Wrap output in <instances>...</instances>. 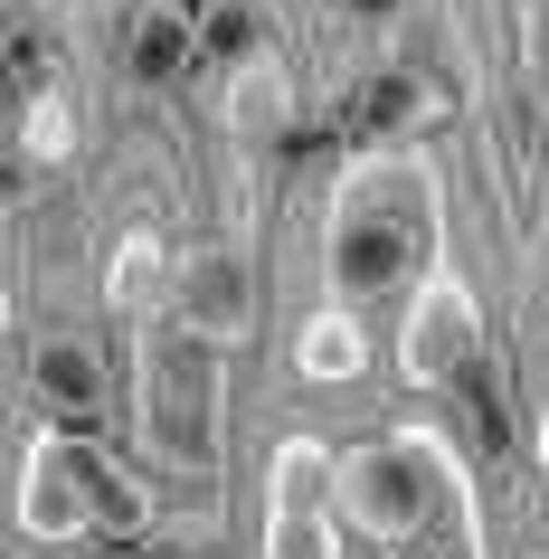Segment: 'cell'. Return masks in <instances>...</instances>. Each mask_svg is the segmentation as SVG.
I'll list each match as a JSON object with an SVG mask.
<instances>
[{
  "mask_svg": "<svg viewBox=\"0 0 549 559\" xmlns=\"http://www.w3.org/2000/svg\"><path fill=\"white\" fill-rule=\"evenodd\" d=\"M435 171L417 152H360L322 209V275L342 304H370V295H417L435 275Z\"/></svg>",
  "mask_w": 549,
  "mask_h": 559,
  "instance_id": "1",
  "label": "cell"
},
{
  "mask_svg": "<svg viewBox=\"0 0 549 559\" xmlns=\"http://www.w3.org/2000/svg\"><path fill=\"white\" fill-rule=\"evenodd\" d=\"M133 437L180 484L228 465V342L190 332L180 313L133 323Z\"/></svg>",
  "mask_w": 549,
  "mask_h": 559,
  "instance_id": "2",
  "label": "cell"
},
{
  "mask_svg": "<svg viewBox=\"0 0 549 559\" xmlns=\"http://www.w3.org/2000/svg\"><path fill=\"white\" fill-rule=\"evenodd\" d=\"M435 512H474L464 455L435 427H389V437H360L342 455V522L370 550H407Z\"/></svg>",
  "mask_w": 549,
  "mask_h": 559,
  "instance_id": "3",
  "label": "cell"
},
{
  "mask_svg": "<svg viewBox=\"0 0 549 559\" xmlns=\"http://www.w3.org/2000/svg\"><path fill=\"white\" fill-rule=\"evenodd\" d=\"M10 512H20L29 540H86V531H143V522H152V502L133 493L105 455H95L86 427H58V417L20 445Z\"/></svg>",
  "mask_w": 549,
  "mask_h": 559,
  "instance_id": "4",
  "label": "cell"
},
{
  "mask_svg": "<svg viewBox=\"0 0 549 559\" xmlns=\"http://www.w3.org/2000/svg\"><path fill=\"white\" fill-rule=\"evenodd\" d=\"M342 455L322 437H285L265 465V559H342Z\"/></svg>",
  "mask_w": 549,
  "mask_h": 559,
  "instance_id": "5",
  "label": "cell"
},
{
  "mask_svg": "<svg viewBox=\"0 0 549 559\" xmlns=\"http://www.w3.org/2000/svg\"><path fill=\"white\" fill-rule=\"evenodd\" d=\"M398 370L417 389H464L484 370V304L455 265H435L427 285L407 295V323H398Z\"/></svg>",
  "mask_w": 549,
  "mask_h": 559,
  "instance_id": "6",
  "label": "cell"
},
{
  "mask_svg": "<svg viewBox=\"0 0 549 559\" xmlns=\"http://www.w3.org/2000/svg\"><path fill=\"white\" fill-rule=\"evenodd\" d=\"M171 313L190 332H208V342H247L256 332V275H247V257L237 247H200V257H180L171 275Z\"/></svg>",
  "mask_w": 549,
  "mask_h": 559,
  "instance_id": "7",
  "label": "cell"
},
{
  "mask_svg": "<svg viewBox=\"0 0 549 559\" xmlns=\"http://www.w3.org/2000/svg\"><path fill=\"white\" fill-rule=\"evenodd\" d=\"M218 123L237 133V152H285L294 143V67L275 58V48L237 58L228 76H218Z\"/></svg>",
  "mask_w": 549,
  "mask_h": 559,
  "instance_id": "8",
  "label": "cell"
},
{
  "mask_svg": "<svg viewBox=\"0 0 549 559\" xmlns=\"http://www.w3.org/2000/svg\"><path fill=\"white\" fill-rule=\"evenodd\" d=\"M208 58L200 0H123V76L133 86H180Z\"/></svg>",
  "mask_w": 549,
  "mask_h": 559,
  "instance_id": "9",
  "label": "cell"
},
{
  "mask_svg": "<svg viewBox=\"0 0 549 559\" xmlns=\"http://www.w3.org/2000/svg\"><path fill=\"white\" fill-rule=\"evenodd\" d=\"M445 115V86L435 76H417L407 58H379L360 86H350V133H370V143H398V133H417V123Z\"/></svg>",
  "mask_w": 549,
  "mask_h": 559,
  "instance_id": "10",
  "label": "cell"
},
{
  "mask_svg": "<svg viewBox=\"0 0 549 559\" xmlns=\"http://www.w3.org/2000/svg\"><path fill=\"white\" fill-rule=\"evenodd\" d=\"M360 370H370V323H360L342 295L294 323V380L303 389H350Z\"/></svg>",
  "mask_w": 549,
  "mask_h": 559,
  "instance_id": "11",
  "label": "cell"
},
{
  "mask_svg": "<svg viewBox=\"0 0 549 559\" xmlns=\"http://www.w3.org/2000/svg\"><path fill=\"white\" fill-rule=\"evenodd\" d=\"M29 399L58 417V427H95V408H105V360H95L76 332L38 342L29 352Z\"/></svg>",
  "mask_w": 549,
  "mask_h": 559,
  "instance_id": "12",
  "label": "cell"
},
{
  "mask_svg": "<svg viewBox=\"0 0 549 559\" xmlns=\"http://www.w3.org/2000/svg\"><path fill=\"white\" fill-rule=\"evenodd\" d=\"M171 275H180V257L162 247L152 228H133L115 247V275H105V304H115L123 323H152V313H171Z\"/></svg>",
  "mask_w": 549,
  "mask_h": 559,
  "instance_id": "13",
  "label": "cell"
},
{
  "mask_svg": "<svg viewBox=\"0 0 549 559\" xmlns=\"http://www.w3.org/2000/svg\"><path fill=\"white\" fill-rule=\"evenodd\" d=\"M20 162H38V171L76 162V115L58 86H20Z\"/></svg>",
  "mask_w": 549,
  "mask_h": 559,
  "instance_id": "14",
  "label": "cell"
},
{
  "mask_svg": "<svg viewBox=\"0 0 549 559\" xmlns=\"http://www.w3.org/2000/svg\"><path fill=\"white\" fill-rule=\"evenodd\" d=\"M200 38H208V67H218V76H228L237 58H256V48H265L256 0H200Z\"/></svg>",
  "mask_w": 549,
  "mask_h": 559,
  "instance_id": "15",
  "label": "cell"
},
{
  "mask_svg": "<svg viewBox=\"0 0 549 559\" xmlns=\"http://www.w3.org/2000/svg\"><path fill=\"white\" fill-rule=\"evenodd\" d=\"M342 20H360V29H398L407 0H342Z\"/></svg>",
  "mask_w": 549,
  "mask_h": 559,
  "instance_id": "16",
  "label": "cell"
}]
</instances>
